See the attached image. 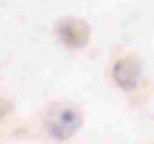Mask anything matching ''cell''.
I'll return each mask as SVG.
<instances>
[{"label":"cell","instance_id":"3957f363","mask_svg":"<svg viewBox=\"0 0 154 144\" xmlns=\"http://www.w3.org/2000/svg\"><path fill=\"white\" fill-rule=\"evenodd\" d=\"M113 80H116L118 88L134 90L139 85V80H141V62H139L134 54L121 57V59L116 62V67H113Z\"/></svg>","mask_w":154,"mask_h":144},{"label":"cell","instance_id":"6da1fadb","mask_svg":"<svg viewBox=\"0 0 154 144\" xmlns=\"http://www.w3.org/2000/svg\"><path fill=\"white\" fill-rule=\"evenodd\" d=\"M80 124H82L80 111L69 108V105H54L49 111V116H46V129H49V134L54 139L72 136V134L80 129Z\"/></svg>","mask_w":154,"mask_h":144},{"label":"cell","instance_id":"7a4b0ae2","mask_svg":"<svg viewBox=\"0 0 154 144\" xmlns=\"http://www.w3.org/2000/svg\"><path fill=\"white\" fill-rule=\"evenodd\" d=\"M57 36H59L62 44L72 46V49H80L90 41V26L80 18H62L57 23Z\"/></svg>","mask_w":154,"mask_h":144}]
</instances>
